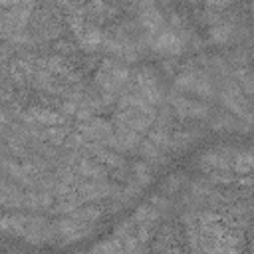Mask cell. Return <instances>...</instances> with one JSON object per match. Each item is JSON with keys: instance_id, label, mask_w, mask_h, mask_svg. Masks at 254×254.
<instances>
[{"instance_id": "1", "label": "cell", "mask_w": 254, "mask_h": 254, "mask_svg": "<svg viewBox=\"0 0 254 254\" xmlns=\"http://www.w3.org/2000/svg\"><path fill=\"white\" fill-rule=\"evenodd\" d=\"M151 46L155 48V52L163 54V56H179L185 50V42L183 38L177 34V30H161L151 38Z\"/></svg>"}, {"instance_id": "2", "label": "cell", "mask_w": 254, "mask_h": 254, "mask_svg": "<svg viewBox=\"0 0 254 254\" xmlns=\"http://www.w3.org/2000/svg\"><path fill=\"white\" fill-rule=\"evenodd\" d=\"M79 131H81V135H83L85 139H89V141H107V137L113 133V129H111L109 123H105V121H101V119H93V117L83 119Z\"/></svg>"}, {"instance_id": "3", "label": "cell", "mask_w": 254, "mask_h": 254, "mask_svg": "<svg viewBox=\"0 0 254 254\" xmlns=\"http://www.w3.org/2000/svg\"><path fill=\"white\" fill-rule=\"evenodd\" d=\"M173 107L181 117H189V119H198L204 117L208 113V107L198 103V101H190L187 97H173Z\"/></svg>"}, {"instance_id": "4", "label": "cell", "mask_w": 254, "mask_h": 254, "mask_svg": "<svg viewBox=\"0 0 254 254\" xmlns=\"http://www.w3.org/2000/svg\"><path fill=\"white\" fill-rule=\"evenodd\" d=\"M26 119L38 127H54V125H62L64 123V117L52 109H46V107H36V109H30L26 113Z\"/></svg>"}, {"instance_id": "5", "label": "cell", "mask_w": 254, "mask_h": 254, "mask_svg": "<svg viewBox=\"0 0 254 254\" xmlns=\"http://www.w3.org/2000/svg\"><path fill=\"white\" fill-rule=\"evenodd\" d=\"M139 24H141V28L153 38V36H155L157 32H161V28H163V14H161L155 6L145 8V10H141Z\"/></svg>"}, {"instance_id": "6", "label": "cell", "mask_w": 254, "mask_h": 254, "mask_svg": "<svg viewBox=\"0 0 254 254\" xmlns=\"http://www.w3.org/2000/svg\"><path fill=\"white\" fill-rule=\"evenodd\" d=\"M109 192H111V189L101 181H87V183H81L77 187L79 198H85V200H97V198L107 196Z\"/></svg>"}, {"instance_id": "7", "label": "cell", "mask_w": 254, "mask_h": 254, "mask_svg": "<svg viewBox=\"0 0 254 254\" xmlns=\"http://www.w3.org/2000/svg\"><path fill=\"white\" fill-rule=\"evenodd\" d=\"M77 40H79V46H81L83 50H95V48L103 46L105 36H103V32L97 30L95 26H87V24H85L83 30L77 32Z\"/></svg>"}, {"instance_id": "8", "label": "cell", "mask_w": 254, "mask_h": 254, "mask_svg": "<svg viewBox=\"0 0 254 254\" xmlns=\"http://www.w3.org/2000/svg\"><path fill=\"white\" fill-rule=\"evenodd\" d=\"M30 20V8L28 6H12V10L6 14V26L10 30H22Z\"/></svg>"}, {"instance_id": "9", "label": "cell", "mask_w": 254, "mask_h": 254, "mask_svg": "<svg viewBox=\"0 0 254 254\" xmlns=\"http://www.w3.org/2000/svg\"><path fill=\"white\" fill-rule=\"evenodd\" d=\"M58 232L65 240H77V238H81L85 228H83V222H79V220H60Z\"/></svg>"}, {"instance_id": "10", "label": "cell", "mask_w": 254, "mask_h": 254, "mask_svg": "<svg viewBox=\"0 0 254 254\" xmlns=\"http://www.w3.org/2000/svg\"><path fill=\"white\" fill-rule=\"evenodd\" d=\"M75 171H77V175H81V177H85L89 181H101L105 177L103 167L97 165V163H93V161H79L77 167H75Z\"/></svg>"}, {"instance_id": "11", "label": "cell", "mask_w": 254, "mask_h": 254, "mask_svg": "<svg viewBox=\"0 0 254 254\" xmlns=\"http://www.w3.org/2000/svg\"><path fill=\"white\" fill-rule=\"evenodd\" d=\"M230 38H232V26H230V24L218 22V24H214V26L210 28V40H212L214 44H226Z\"/></svg>"}, {"instance_id": "12", "label": "cell", "mask_w": 254, "mask_h": 254, "mask_svg": "<svg viewBox=\"0 0 254 254\" xmlns=\"http://www.w3.org/2000/svg\"><path fill=\"white\" fill-rule=\"evenodd\" d=\"M12 75H14V79H18V81H26V79H30V75H32V65H30L28 62H14V65H12Z\"/></svg>"}, {"instance_id": "13", "label": "cell", "mask_w": 254, "mask_h": 254, "mask_svg": "<svg viewBox=\"0 0 254 254\" xmlns=\"http://www.w3.org/2000/svg\"><path fill=\"white\" fill-rule=\"evenodd\" d=\"M236 171L238 173H250V167H252V159H250V153H242V155H236V163H234Z\"/></svg>"}, {"instance_id": "14", "label": "cell", "mask_w": 254, "mask_h": 254, "mask_svg": "<svg viewBox=\"0 0 254 254\" xmlns=\"http://www.w3.org/2000/svg\"><path fill=\"white\" fill-rule=\"evenodd\" d=\"M234 0H206V4L208 6H212V8H226V6H230Z\"/></svg>"}, {"instance_id": "15", "label": "cell", "mask_w": 254, "mask_h": 254, "mask_svg": "<svg viewBox=\"0 0 254 254\" xmlns=\"http://www.w3.org/2000/svg\"><path fill=\"white\" fill-rule=\"evenodd\" d=\"M133 4H135L139 10H145V8H151V6H153V0H133Z\"/></svg>"}, {"instance_id": "16", "label": "cell", "mask_w": 254, "mask_h": 254, "mask_svg": "<svg viewBox=\"0 0 254 254\" xmlns=\"http://www.w3.org/2000/svg\"><path fill=\"white\" fill-rule=\"evenodd\" d=\"M2 58H4V54H2V52H0V60H2Z\"/></svg>"}, {"instance_id": "17", "label": "cell", "mask_w": 254, "mask_h": 254, "mask_svg": "<svg viewBox=\"0 0 254 254\" xmlns=\"http://www.w3.org/2000/svg\"><path fill=\"white\" fill-rule=\"evenodd\" d=\"M163 2H169V0H163Z\"/></svg>"}, {"instance_id": "18", "label": "cell", "mask_w": 254, "mask_h": 254, "mask_svg": "<svg viewBox=\"0 0 254 254\" xmlns=\"http://www.w3.org/2000/svg\"><path fill=\"white\" fill-rule=\"evenodd\" d=\"M0 28H2V22H0Z\"/></svg>"}]
</instances>
